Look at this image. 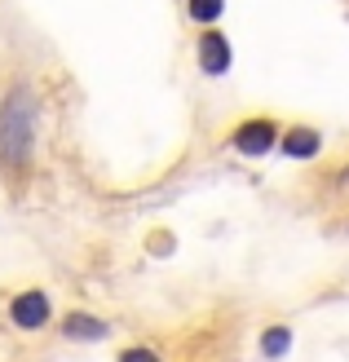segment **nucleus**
Segmentation results:
<instances>
[{"instance_id": "nucleus-5", "label": "nucleus", "mask_w": 349, "mask_h": 362, "mask_svg": "<svg viewBox=\"0 0 349 362\" xmlns=\"http://www.w3.org/2000/svg\"><path fill=\"white\" fill-rule=\"evenodd\" d=\"M319 133L314 129H292L287 137H283V151L292 155V159H309V155H319Z\"/></svg>"}, {"instance_id": "nucleus-1", "label": "nucleus", "mask_w": 349, "mask_h": 362, "mask_svg": "<svg viewBox=\"0 0 349 362\" xmlns=\"http://www.w3.org/2000/svg\"><path fill=\"white\" fill-rule=\"evenodd\" d=\"M31 137H35L31 88H13L5 111H0V159H5V164H23L31 155Z\"/></svg>"}, {"instance_id": "nucleus-8", "label": "nucleus", "mask_w": 349, "mask_h": 362, "mask_svg": "<svg viewBox=\"0 0 349 362\" xmlns=\"http://www.w3.org/2000/svg\"><path fill=\"white\" fill-rule=\"evenodd\" d=\"M190 18H199V23L222 18V0H190Z\"/></svg>"}, {"instance_id": "nucleus-3", "label": "nucleus", "mask_w": 349, "mask_h": 362, "mask_svg": "<svg viewBox=\"0 0 349 362\" xmlns=\"http://www.w3.org/2000/svg\"><path fill=\"white\" fill-rule=\"evenodd\" d=\"M234 146L244 151V155H265L274 146V129L265 119H256V124H244V129L234 133Z\"/></svg>"}, {"instance_id": "nucleus-6", "label": "nucleus", "mask_w": 349, "mask_h": 362, "mask_svg": "<svg viewBox=\"0 0 349 362\" xmlns=\"http://www.w3.org/2000/svg\"><path fill=\"white\" fill-rule=\"evenodd\" d=\"M67 336H71V340H102V336H106V322L88 318V314H71V318H67Z\"/></svg>"}, {"instance_id": "nucleus-7", "label": "nucleus", "mask_w": 349, "mask_h": 362, "mask_svg": "<svg viewBox=\"0 0 349 362\" xmlns=\"http://www.w3.org/2000/svg\"><path fill=\"white\" fill-rule=\"evenodd\" d=\"M287 345H292V332H287V327H270V332L261 336V349H265L270 358H283Z\"/></svg>"}, {"instance_id": "nucleus-4", "label": "nucleus", "mask_w": 349, "mask_h": 362, "mask_svg": "<svg viewBox=\"0 0 349 362\" xmlns=\"http://www.w3.org/2000/svg\"><path fill=\"white\" fill-rule=\"evenodd\" d=\"M199 58H204V71H208V76H222V71H230V45L222 40V35H204Z\"/></svg>"}, {"instance_id": "nucleus-9", "label": "nucleus", "mask_w": 349, "mask_h": 362, "mask_svg": "<svg viewBox=\"0 0 349 362\" xmlns=\"http://www.w3.org/2000/svg\"><path fill=\"white\" fill-rule=\"evenodd\" d=\"M120 362H159V358H155L151 349H128V354H124Z\"/></svg>"}, {"instance_id": "nucleus-2", "label": "nucleus", "mask_w": 349, "mask_h": 362, "mask_svg": "<svg viewBox=\"0 0 349 362\" xmlns=\"http://www.w3.org/2000/svg\"><path fill=\"white\" fill-rule=\"evenodd\" d=\"M9 314H13L18 327H27V332L31 327H45V322H49V300L40 292H23V296H13Z\"/></svg>"}]
</instances>
